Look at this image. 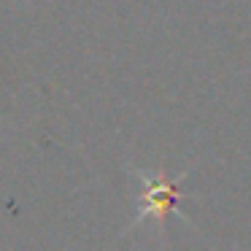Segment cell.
I'll return each instance as SVG.
<instances>
[{"instance_id": "cell-1", "label": "cell", "mask_w": 251, "mask_h": 251, "mask_svg": "<svg viewBox=\"0 0 251 251\" xmlns=\"http://www.w3.org/2000/svg\"><path fill=\"white\" fill-rule=\"evenodd\" d=\"M186 178V173H181L178 178H165V176H151V173H138L143 192H141V213L135 216V224L143 219H157L159 224L168 219V213L176 208L178 200V184Z\"/></svg>"}]
</instances>
